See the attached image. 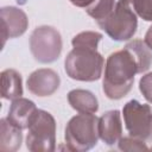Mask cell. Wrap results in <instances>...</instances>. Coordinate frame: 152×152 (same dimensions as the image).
<instances>
[{
    "mask_svg": "<svg viewBox=\"0 0 152 152\" xmlns=\"http://www.w3.org/2000/svg\"><path fill=\"white\" fill-rule=\"evenodd\" d=\"M101 38L102 34L94 31H84L72 38V50L64 62L65 72L70 78L93 82L101 77L104 64L103 57L97 51Z\"/></svg>",
    "mask_w": 152,
    "mask_h": 152,
    "instance_id": "1",
    "label": "cell"
},
{
    "mask_svg": "<svg viewBox=\"0 0 152 152\" xmlns=\"http://www.w3.org/2000/svg\"><path fill=\"white\" fill-rule=\"evenodd\" d=\"M138 65L132 53L124 48L110 53L106 61L103 91L110 100H120L128 94L133 86Z\"/></svg>",
    "mask_w": 152,
    "mask_h": 152,
    "instance_id": "2",
    "label": "cell"
},
{
    "mask_svg": "<svg viewBox=\"0 0 152 152\" xmlns=\"http://www.w3.org/2000/svg\"><path fill=\"white\" fill-rule=\"evenodd\" d=\"M99 119L94 114L80 113L71 118L65 127V144L70 151H88L99 139Z\"/></svg>",
    "mask_w": 152,
    "mask_h": 152,
    "instance_id": "3",
    "label": "cell"
},
{
    "mask_svg": "<svg viewBox=\"0 0 152 152\" xmlns=\"http://www.w3.org/2000/svg\"><path fill=\"white\" fill-rule=\"evenodd\" d=\"M97 25L104 32L118 42L131 39L137 32L138 20L137 14L132 7V0H118L113 12Z\"/></svg>",
    "mask_w": 152,
    "mask_h": 152,
    "instance_id": "4",
    "label": "cell"
},
{
    "mask_svg": "<svg viewBox=\"0 0 152 152\" xmlns=\"http://www.w3.org/2000/svg\"><path fill=\"white\" fill-rule=\"evenodd\" d=\"M26 146L31 152H51L56 148V122L53 116L38 109L28 125Z\"/></svg>",
    "mask_w": 152,
    "mask_h": 152,
    "instance_id": "5",
    "label": "cell"
},
{
    "mask_svg": "<svg viewBox=\"0 0 152 152\" xmlns=\"http://www.w3.org/2000/svg\"><path fill=\"white\" fill-rule=\"evenodd\" d=\"M122 114L129 135L144 142L148 151H152V110L150 106L131 100L125 104Z\"/></svg>",
    "mask_w": 152,
    "mask_h": 152,
    "instance_id": "6",
    "label": "cell"
},
{
    "mask_svg": "<svg viewBox=\"0 0 152 152\" xmlns=\"http://www.w3.org/2000/svg\"><path fill=\"white\" fill-rule=\"evenodd\" d=\"M30 50L39 63H52L62 52V38L59 32L51 26H39L30 37Z\"/></svg>",
    "mask_w": 152,
    "mask_h": 152,
    "instance_id": "7",
    "label": "cell"
},
{
    "mask_svg": "<svg viewBox=\"0 0 152 152\" xmlns=\"http://www.w3.org/2000/svg\"><path fill=\"white\" fill-rule=\"evenodd\" d=\"M28 27V19L25 12L20 8L7 6L0 11V31L1 44L5 45L6 39L15 38L25 33Z\"/></svg>",
    "mask_w": 152,
    "mask_h": 152,
    "instance_id": "8",
    "label": "cell"
},
{
    "mask_svg": "<svg viewBox=\"0 0 152 152\" xmlns=\"http://www.w3.org/2000/svg\"><path fill=\"white\" fill-rule=\"evenodd\" d=\"M61 80L58 74L52 69H38L27 78V89L37 96H50L59 87Z\"/></svg>",
    "mask_w": 152,
    "mask_h": 152,
    "instance_id": "9",
    "label": "cell"
},
{
    "mask_svg": "<svg viewBox=\"0 0 152 152\" xmlns=\"http://www.w3.org/2000/svg\"><path fill=\"white\" fill-rule=\"evenodd\" d=\"M99 138L107 145H114L121 139L122 125L119 110H108L100 119L97 124Z\"/></svg>",
    "mask_w": 152,
    "mask_h": 152,
    "instance_id": "10",
    "label": "cell"
},
{
    "mask_svg": "<svg viewBox=\"0 0 152 152\" xmlns=\"http://www.w3.org/2000/svg\"><path fill=\"white\" fill-rule=\"evenodd\" d=\"M37 110L38 109L32 101L24 97H18L12 101L6 119L15 127L25 129L28 128V125L33 119L34 114L37 113Z\"/></svg>",
    "mask_w": 152,
    "mask_h": 152,
    "instance_id": "11",
    "label": "cell"
},
{
    "mask_svg": "<svg viewBox=\"0 0 152 152\" xmlns=\"http://www.w3.org/2000/svg\"><path fill=\"white\" fill-rule=\"evenodd\" d=\"M23 141L21 129L6 118L0 120V152H15Z\"/></svg>",
    "mask_w": 152,
    "mask_h": 152,
    "instance_id": "12",
    "label": "cell"
},
{
    "mask_svg": "<svg viewBox=\"0 0 152 152\" xmlns=\"http://www.w3.org/2000/svg\"><path fill=\"white\" fill-rule=\"evenodd\" d=\"M68 102L78 113L94 114L99 109V102L95 95L84 89H74L69 91Z\"/></svg>",
    "mask_w": 152,
    "mask_h": 152,
    "instance_id": "13",
    "label": "cell"
},
{
    "mask_svg": "<svg viewBox=\"0 0 152 152\" xmlns=\"http://www.w3.org/2000/svg\"><path fill=\"white\" fill-rule=\"evenodd\" d=\"M23 86L21 76L14 69H6L1 72V96L6 100L21 97Z\"/></svg>",
    "mask_w": 152,
    "mask_h": 152,
    "instance_id": "14",
    "label": "cell"
},
{
    "mask_svg": "<svg viewBox=\"0 0 152 152\" xmlns=\"http://www.w3.org/2000/svg\"><path fill=\"white\" fill-rule=\"evenodd\" d=\"M125 48L132 53L138 65V74L145 72L152 64V51L141 39H133L127 43Z\"/></svg>",
    "mask_w": 152,
    "mask_h": 152,
    "instance_id": "15",
    "label": "cell"
},
{
    "mask_svg": "<svg viewBox=\"0 0 152 152\" xmlns=\"http://www.w3.org/2000/svg\"><path fill=\"white\" fill-rule=\"evenodd\" d=\"M115 0H94L87 8L88 15L96 20V23L106 19L114 10Z\"/></svg>",
    "mask_w": 152,
    "mask_h": 152,
    "instance_id": "16",
    "label": "cell"
},
{
    "mask_svg": "<svg viewBox=\"0 0 152 152\" xmlns=\"http://www.w3.org/2000/svg\"><path fill=\"white\" fill-rule=\"evenodd\" d=\"M132 7L137 15L152 21V0H132Z\"/></svg>",
    "mask_w": 152,
    "mask_h": 152,
    "instance_id": "17",
    "label": "cell"
},
{
    "mask_svg": "<svg viewBox=\"0 0 152 152\" xmlns=\"http://www.w3.org/2000/svg\"><path fill=\"white\" fill-rule=\"evenodd\" d=\"M119 144V148L122 151H148L147 146L141 142L138 139L129 137H121V139L118 141Z\"/></svg>",
    "mask_w": 152,
    "mask_h": 152,
    "instance_id": "18",
    "label": "cell"
},
{
    "mask_svg": "<svg viewBox=\"0 0 152 152\" xmlns=\"http://www.w3.org/2000/svg\"><path fill=\"white\" fill-rule=\"evenodd\" d=\"M139 89L147 102L152 103V72L144 75L139 81Z\"/></svg>",
    "mask_w": 152,
    "mask_h": 152,
    "instance_id": "19",
    "label": "cell"
},
{
    "mask_svg": "<svg viewBox=\"0 0 152 152\" xmlns=\"http://www.w3.org/2000/svg\"><path fill=\"white\" fill-rule=\"evenodd\" d=\"M72 5H75V6H77V7H88L94 0H69Z\"/></svg>",
    "mask_w": 152,
    "mask_h": 152,
    "instance_id": "20",
    "label": "cell"
},
{
    "mask_svg": "<svg viewBox=\"0 0 152 152\" xmlns=\"http://www.w3.org/2000/svg\"><path fill=\"white\" fill-rule=\"evenodd\" d=\"M145 43H146V45L150 48V50L152 51V25L148 27V30H147V32H146V34H145V40H144Z\"/></svg>",
    "mask_w": 152,
    "mask_h": 152,
    "instance_id": "21",
    "label": "cell"
}]
</instances>
